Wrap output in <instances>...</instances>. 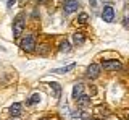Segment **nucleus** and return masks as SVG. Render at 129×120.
Masks as SVG:
<instances>
[{"instance_id": "1", "label": "nucleus", "mask_w": 129, "mask_h": 120, "mask_svg": "<svg viewBox=\"0 0 129 120\" xmlns=\"http://www.w3.org/2000/svg\"><path fill=\"white\" fill-rule=\"evenodd\" d=\"M24 26H26V19H24V15H23V13H19L18 16L15 18V21H13V36H15L16 39L21 36L23 29H24Z\"/></svg>"}, {"instance_id": "3", "label": "nucleus", "mask_w": 129, "mask_h": 120, "mask_svg": "<svg viewBox=\"0 0 129 120\" xmlns=\"http://www.w3.org/2000/svg\"><path fill=\"white\" fill-rule=\"evenodd\" d=\"M79 7H81L79 0H66V2L63 3V11H64V15H71V13H74Z\"/></svg>"}, {"instance_id": "23", "label": "nucleus", "mask_w": 129, "mask_h": 120, "mask_svg": "<svg viewBox=\"0 0 129 120\" xmlns=\"http://www.w3.org/2000/svg\"><path fill=\"white\" fill-rule=\"evenodd\" d=\"M40 120H48V118H40Z\"/></svg>"}, {"instance_id": "18", "label": "nucleus", "mask_w": 129, "mask_h": 120, "mask_svg": "<svg viewBox=\"0 0 129 120\" xmlns=\"http://www.w3.org/2000/svg\"><path fill=\"white\" fill-rule=\"evenodd\" d=\"M15 3H16V0H8V3H7V7H8V8H11V7H13V5H15Z\"/></svg>"}, {"instance_id": "10", "label": "nucleus", "mask_w": 129, "mask_h": 120, "mask_svg": "<svg viewBox=\"0 0 129 120\" xmlns=\"http://www.w3.org/2000/svg\"><path fill=\"white\" fill-rule=\"evenodd\" d=\"M74 67H76V63H70V65H66V67H61V68H55V70H52V71H53V73H68V71L74 70Z\"/></svg>"}, {"instance_id": "7", "label": "nucleus", "mask_w": 129, "mask_h": 120, "mask_svg": "<svg viewBox=\"0 0 129 120\" xmlns=\"http://www.w3.org/2000/svg\"><path fill=\"white\" fill-rule=\"evenodd\" d=\"M82 93H84V85L82 83H78V85H74V88H73V99H78L82 96Z\"/></svg>"}, {"instance_id": "14", "label": "nucleus", "mask_w": 129, "mask_h": 120, "mask_svg": "<svg viewBox=\"0 0 129 120\" xmlns=\"http://www.w3.org/2000/svg\"><path fill=\"white\" fill-rule=\"evenodd\" d=\"M39 102H40V96L36 93V94H32L31 97L27 99V102H26V104H27V106H36V104H39Z\"/></svg>"}, {"instance_id": "15", "label": "nucleus", "mask_w": 129, "mask_h": 120, "mask_svg": "<svg viewBox=\"0 0 129 120\" xmlns=\"http://www.w3.org/2000/svg\"><path fill=\"white\" fill-rule=\"evenodd\" d=\"M87 19H89V13H79V16H78V23H87Z\"/></svg>"}, {"instance_id": "11", "label": "nucleus", "mask_w": 129, "mask_h": 120, "mask_svg": "<svg viewBox=\"0 0 129 120\" xmlns=\"http://www.w3.org/2000/svg\"><path fill=\"white\" fill-rule=\"evenodd\" d=\"M48 86L53 89V94H55V97H60L61 96V86L58 85V83H55V81H52V83H48Z\"/></svg>"}, {"instance_id": "22", "label": "nucleus", "mask_w": 129, "mask_h": 120, "mask_svg": "<svg viewBox=\"0 0 129 120\" xmlns=\"http://www.w3.org/2000/svg\"><path fill=\"white\" fill-rule=\"evenodd\" d=\"M11 120H18V118H16V117H15V118H11Z\"/></svg>"}, {"instance_id": "19", "label": "nucleus", "mask_w": 129, "mask_h": 120, "mask_svg": "<svg viewBox=\"0 0 129 120\" xmlns=\"http://www.w3.org/2000/svg\"><path fill=\"white\" fill-rule=\"evenodd\" d=\"M89 3H90V7H97L99 5V0H89Z\"/></svg>"}, {"instance_id": "17", "label": "nucleus", "mask_w": 129, "mask_h": 120, "mask_svg": "<svg viewBox=\"0 0 129 120\" xmlns=\"http://www.w3.org/2000/svg\"><path fill=\"white\" fill-rule=\"evenodd\" d=\"M123 26H124V28H129V18H127V16L123 19Z\"/></svg>"}, {"instance_id": "8", "label": "nucleus", "mask_w": 129, "mask_h": 120, "mask_svg": "<svg viewBox=\"0 0 129 120\" xmlns=\"http://www.w3.org/2000/svg\"><path fill=\"white\" fill-rule=\"evenodd\" d=\"M8 110H10V115H11V117H19V115H21V104H18V102H16V104H11Z\"/></svg>"}, {"instance_id": "2", "label": "nucleus", "mask_w": 129, "mask_h": 120, "mask_svg": "<svg viewBox=\"0 0 129 120\" xmlns=\"http://www.w3.org/2000/svg\"><path fill=\"white\" fill-rule=\"evenodd\" d=\"M19 47H21V50H24V52H34L36 50V37L32 34L23 37L21 42H19Z\"/></svg>"}, {"instance_id": "6", "label": "nucleus", "mask_w": 129, "mask_h": 120, "mask_svg": "<svg viewBox=\"0 0 129 120\" xmlns=\"http://www.w3.org/2000/svg\"><path fill=\"white\" fill-rule=\"evenodd\" d=\"M105 70H110V71H115V70H121V63L118 60H105L102 63Z\"/></svg>"}, {"instance_id": "16", "label": "nucleus", "mask_w": 129, "mask_h": 120, "mask_svg": "<svg viewBox=\"0 0 129 120\" xmlns=\"http://www.w3.org/2000/svg\"><path fill=\"white\" fill-rule=\"evenodd\" d=\"M47 50H48V47H47V46H40V47H39V52H40L42 55H44V54H47Z\"/></svg>"}, {"instance_id": "12", "label": "nucleus", "mask_w": 129, "mask_h": 120, "mask_svg": "<svg viewBox=\"0 0 129 120\" xmlns=\"http://www.w3.org/2000/svg\"><path fill=\"white\" fill-rule=\"evenodd\" d=\"M58 52H61V54H68V52H71V44L68 41H63L61 44H60V47H58Z\"/></svg>"}, {"instance_id": "4", "label": "nucleus", "mask_w": 129, "mask_h": 120, "mask_svg": "<svg viewBox=\"0 0 129 120\" xmlns=\"http://www.w3.org/2000/svg\"><path fill=\"white\" fill-rule=\"evenodd\" d=\"M100 65L99 63H90V65L87 67V70H86V76L89 79H97L99 78V75H100Z\"/></svg>"}, {"instance_id": "9", "label": "nucleus", "mask_w": 129, "mask_h": 120, "mask_svg": "<svg viewBox=\"0 0 129 120\" xmlns=\"http://www.w3.org/2000/svg\"><path fill=\"white\" fill-rule=\"evenodd\" d=\"M84 34L82 33H74L73 34V42H74V46H82L84 44Z\"/></svg>"}, {"instance_id": "20", "label": "nucleus", "mask_w": 129, "mask_h": 120, "mask_svg": "<svg viewBox=\"0 0 129 120\" xmlns=\"http://www.w3.org/2000/svg\"><path fill=\"white\" fill-rule=\"evenodd\" d=\"M37 2H39V3H45L47 0H37Z\"/></svg>"}, {"instance_id": "21", "label": "nucleus", "mask_w": 129, "mask_h": 120, "mask_svg": "<svg viewBox=\"0 0 129 120\" xmlns=\"http://www.w3.org/2000/svg\"><path fill=\"white\" fill-rule=\"evenodd\" d=\"M90 120H102V118H90Z\"/></svg>"}, {"instance_id": "13", "label": "nucleus", "mask_w": 129, "mask_h": 120, "mask_svg": "<svg viewBox=\"0 0 129 120\" xmlns=\"http://www.w3.org/2000/svg\"><path fill=\"white\" fill-rule=\"evenodd\" d=\"M89 104H90V97H89V96H81V97L78 99V106L79 107H87Z\"/></svg>"}, {"instance_id": "5", "label": "nucleus", "mask_w": 129, "mask_h": 120, "mask_svg": "<svg viewBox=\"0 0 129 120\" xmlns=\"http://www.w3.org/2000/svg\"><path fill=\"white\" fill-rule=\"evenodd\" d=\"M102 18H103V21H107V23H111L113 19H115V8H113L111 5H107V7H103Z\"/></svg>"}]
</instances>
